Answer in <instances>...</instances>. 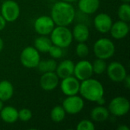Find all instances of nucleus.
Masks as SVG:
<instances>
[{
  "label": "nucleus",
  "instance_id": "obj_18",
  "mask_svg": "<svg viewBox=\"0 0 130 130\" xmlns=\"http://www.w3.org/2000/svg\"><path fill=\"white\" fill-rule=\"evenodd\" d=\"M79 10L87 14L95 13L100 7L99 0H79L78 3Z\"/></svg>",
  "mask_w": 130,
  "mask_h": 130
},
{
  "label": "nucleus",
  "instance_id": "obj_25",
  "mask_svg": "<svg viewBox=\"0 0 130 130\" xmlns=\"http://www.w3.org/2000/svg\"><path fill=\"white\" fill-rule=\"evenodd\" d=\"M117 14L120 20L125 22H129L130 21V5L129 3L122 4L118 8Z\"/></svg>",
  "mask_w": 130,
  "mask_h": 130
},
{
  "label": "nucleus",
  "instance_id": "obj_36",
  "mask_svg": "<svg viewBox=\"0 0 130 130\" xmlns=\"http://www.w3.org/2000/svg\"><path fill=\"white\" fill-rule=\"evenodd\" d=\"M61 1H63V2H69V3H72V2H74L77 0H61Z\"/></svg>",
  "mask_w": 130,
  "mask_h": 130
},
{
  "label": "nucleus",
  "instance_id": "obj_23",
  "mask_svg": "<svg viewBox=\"0 0 130 130\" xmlns=\"http://www.w3.org/2000/svg\"><path fill=\"white\" fill-rule=\"evenodd\" d=\"M40 72L44 73L48 72H55L57 67V62L54 59L40 61L37 66Z\"/></svg>",
  "mask_w": 130,
  "mask_h": 130
},
{
  "label": "nucleus",
  "instance_id": "obj_8",
  "mask_svg": "<svg viewBox=\"0 0 130 130\" xmlns=\"http://www.w3.org/2000/svg\"><path fill=\"white\" fill-rule=\"evenodd\" d=\"M85 106L84 100L82 97L75 95L67 96V98L63 101L62 107L66 113L75 115L80 113Z\"/></svg>",
  "mask_w": 130,
  "mask_h": 130
},
{
  "label": "nucleus",
  "instance_id": "obj_34",
  "mask_svg": "<svg viewBox=\"0 0 130 130\" xmlns=\"http://www.w3.org/2000/svg\"><path fill=\"white\" fill-rule=\"evenodd\" d=\"M117 129L119 130H129V127H127L126 126H125V125H121V126H120L118 128H117Z\"/></svg>",
  "mask_w": 130,
  "mask_h": 130
},
{
  "label": "nucleus",
  "instance_id": "obj_4",
  "mask_svg": "<svg viewBox=\"0 0 130 130\" xmlns=\"http://www.w3.org/2000/svg\"><path fill=\"white\" fill-rule=\"evenodd\" d=\"M93 50L97 58L106 60L113 56L115 46L111 40L108 38H101L94 43Z\"/></svg>",
  "mask_w": 130,
  "mask_h": 130
},
{
  "label": "nucleus",
  "instance_id": "obj_17",
  "mask_svg": "<svg viewBox=\"0 0 130 130\" xmlns=\"http://www.w3.org/2000/svg\"><path fill=\"white\" fill-rule=\"evenodd\" d=\"M72 34V37L77 42L85 43L89 38L90 31L87 25H85V24L80 23V24H76L74 27Z\"/></svg>",
  "mask_w": 130,
  "mask_h": 130
},
{
  "label": "nucleus",
  "instance_id": "obj_33",
  "mask_svg": "<svg viewBox=\"0 0 130 130\" xmlns=\"http://www.w3.org/2000/svg\"><path fill=\"white\" fill-rule=\"evenodd\" d=\"M96 103H97V104H98L99 105H104V104H105V100H104V97H103V98H100V99H99Z\"/></svg>",
  "mask_w": 130,
  "mask_h": 130
},
{
  "label": "nucleus",
  "instance_id": "obj_32",
  "mask_svg": "<svg viewBox=\"0 0 130 130\" xmlns=\"http://www.w3.org/2000/svg\"><path fill=\"white\" fill-rule=\"evenodd\" d=\"M123 82H124V85H125V86L126 87V88H130V78H129V76L128 75L126 76V78H124Z\"/></svg>",
  "mask_w": 130,
  "mask_h": 130
},
{
  "label": "nucleus",
  "instance_id": "obj_5",
  "mask_svg": "<svg viewBox=\"0 0 130 130\" xmlns=\"http://www.w3.org/2000/svg\"><path fill=\"white\" fill-rule=\"evenodd\" d=\"M20 60L21 64L26 68H37L39 62L40 61V52H38L35 47L27 46L21 51Z\"/></svg>",
  "mask_w": 130,
  "mask_h": 130
},
{
  "label": "nucleus",
  "instance_id": "obj_2",
  "mask_svg": "<svg viewBox=\"0 0 130 130\" xmlns=\"http://www.w3.org/2000/svg\"><path fill=\"white\" fill-rule=\"evenodd\" d=\"M79 93L82 98L91 102H97L104 97V89L99 81L89 78L80 83Z\"/></svg>",
  "mask_w": 130,
  "mask_h": 130
},
{
  "label": "nucleus",
  "instance_id": "obj_37",
  "mask_svg": "<svg viewBox=\"0 0 130 130\" xmlns=\"http://www.w3.org/2000/svg\"><path fill=\"white\" fill-rule=\"evenodd\" d=\"M3 107H4V105H3V101H2L0 100V111L2 110V109L3 108Z\"/></svg>",
  "mask_w": 130,
  "mask_h": 130
},
{
  "label": "nucleus",
  "instance_id": "obj_27",
  "mask_svg": "<svg viewBox=\"0 0 130 130\" xmlns=\"http://www.w3.org/2000/svg\"><path fill=\"white\" fill-rule=\"evenodd\" d=\"M75 53L80 58H85L89 53V48L85 43H78L75 48Z\"/></svg>",
  "mask_w": 130,
  "mask_h": 130
},
{
  "label": "nucleus",
  "instance_id": "obj_6",
  "mask_svg": "<svg viewBox=\"0 0 130 130\" xmlns=\"http://www.w3.org/2000/svg\"><path fill=\"white\" fill-rule=\"evenodd\" d=\"M130 110V103L126 98L119 96L113 98L108 105L109 112L116 117H122L128 113Z\"/></svg>",
  "mask_w": 130,
  "mask_h": 130
},
{
  "label": "nucleus",
  "instance_id": "obj_14",
  "mask_svg": "<svg viewBox=\"0 0 130 130\" xmlns=\"http://www.w3.org/2000/svg\"><path fill=\"white\" fill-rule=\"evenodd\" d=\"M94 24L98 32L106 34L110 31L113 24V21L109 14L106 13H100L95 16Z\"/></svg>",
  "mask_w": 130,
  "mask_h": 130
},
{
  "label": "nucleus",
  "instance_id": "obj_1",
  "mask_svg": "<svg viewBox=\"0 0 130 130\" xmlns=\"http://www.w3.org/2000/svg\"><path fill=\"white\" fill-rule=\"evenodd\" d=\"M50 17L57 26H68L75 19V10L71 3L59 1L53 5Z\"/></svg>",
  "mask_w": 130,
  "mask_h": 130
},
{
  "label": "nucleus",
  "instance_id": "obj_31",
  "mask_svg": "<svg viewBox=\"0 0 130 130\" xmlns=\"http://www.w3.org/2000/svg\"><path fill=\"white\" fill-rule=\"evenodd\" d=\"M5 25H6V21L2 16V14H0V30H2L5 28Z\"/></svg>",
  "mask_w": 130,
  "mask_h": 130
},
{
  "label": "nucleus",
  "instance_id": "obj_35",
  "mask_svg": "<svg viewBox=\"0 0 130 130\" xmlns=\"http://www.w3.org/2000/svg\"><path fill=\"white\" fill-rule=\"evenodd\" d=\"M3 47H4V42L3 40L0 37V52L3 50Z\"/></svg>",
  "mask_w": 130,
  "mask_h": 130
},
{
  "label": "nucleus",
  "instance_id": "obj_3",
  "mask_svg": "<svg viewBox=\"0 0 130 130\" xmlns=\"http://www.w3.org/2000/svg\"><path fill=\"white\" fill-rule=\"evenodd\" d=\"M50 40L53 45L64 49L70 46L73 37L72 31L67 26H57L50 33Z\"/></svg>",
  "mask_w": 130,
  "mask_h": 130
},
{
  "label": "nucleus",
  "instance_id": "obj_26",
  "mask_svg": "<svg viewBox=\"0 0 130 130\" xmlns=\"http://www.w3.org/2000/svg\"><path fill=\"white\" fill-rule=\"evenodd\" d=\"M107 63L104 59H97L94 60V62L92 63V69H93V72L97 74V75H101L103 74L106 69H107Z\"/></svg>",
  "mask_w": 130,
  "mask_h": 130
},
{
  "label": "nucleus",
  "instance_id": "obj_13",
  "mask_svg": "<svg viewBox=\"0 0 130 130\" xmlns=\"http://www.w3.org/2000/svg\"><path fill=\"white\" fill-rule=\"evenodd\" d=\"M40 85L44 91H53L56 89L59 85V77L55 72H44L40 77Z\"/></svg>",
  "mask_w": 130,
  "mask_h": 130
},
{
  "label": "nucleus",
  "instance_id": "obj_28",
  "mask_svg": "<svg viewBox=\"0 0 130 130\" xmlns=\"http://www.w3.org/2000/svg\"><path fill=\"white\" fill-rule=\"evenodd\" d=\"M50 56L54 59H60L62 55H63V51H62V48L58 46H56V45H52L48 51Z\"/></svg>",
  "mask_w": 130,
  "mask_h": 130
},
{
  "label": "nucleus",
  "instance_id": "obj_22",
  "mask_svg": "<svg viewBox=\"0 0 130 130\" xmlns=\"http://www.w3.org/2000/svg\"><path fill=\"white\" fill-rule=\"evenodd\" d=\"M53 45L51 40L46 36H40L37 37L34 40L35 49L40 53H48L50 46Z\"/></svg>",
  "mask_w": 130,
  "mask_h": 130
},
{
  "label": "nucleus",
  "instance_id": "obj_15",
  "mask_svg": "<svg viewBox=\"0 0 130 130\" xmlns=\"http://www.w3.org/2000/svg\"><path fill=\"white\" fill-rule=\"evenodd\" d=\"M110 32L112 37L116 40H121L126 37L129 34V27L127 22L120 20L116 21L115 23H113Z\"/></svg>",
  "mask_w": 130,
  "mask_h": 130
},
{
  "label": "nucleus",
  "instance_id": "obj_19",
  "mask_svg": "<svg viewBox=\"0 0 130 130\" xmlns=\"http://www.w3.org/2000/svg\"><path fill=\"white\" fill-rule=\"evenodd\" d=\"M1 119L7 123H14L18 120V110L11 106L3 107L0 111Z\"/></svg>",
  "mask_w": 130,
  "mask_h": 130
},
{
  "label": "nucleus",
  "instance_id": "obj_12",
  "mask_svg": "<svg viewBox=\"0 0 130 130\" xmlns=\"http://www.w3.org/2000/svg\"><path fill=\"white\" fill-rule=\"evenodd\" d=\"M79 88L80 82L73 75L62 78L60 83V89L66 96L77 94L79 93Z\"/></svg>",
  "mask_w": 130,
  "mask_h": 130
},
{
  "label": "nucleus",
  "instance_id": "obj_21",
  "mask_svg": "<svg viewBox=\"0 0 130 130\" xmlns=\"http://www.w3.org/2000/svg\"><path fill=\"white\" fill-rule=\"evenodd\" d=\"M14 94L12 84L8 80L0 82V100L3 102L10 100Z\"/></svg>",
  "mask_w": 130,
  "mask_h": 130
},
{
  "label": "nucleus",
  "instance_id": "obj_30",
  "mask_svg": "<svg viewBox=\"0 0 130 130\" xmlns=\"http://www.w3.org/2000/svg\"><path fill=\"white\" fill-rule=\"evenodd\" d=\"M76 129L77 130H94L95 126L91 120H83L78 123Z\"/></svg>",
  "mask_w": 130,
  "mask_h": 130
},
{
  "label": "nucleus",
  "instance_id": "obj_24",
  "mask_svg": "<svg viewBox=\"0 0 130 130\" xmlns=\"http://www.w3.org/2000/svg\"><path fill=\"white\" fill-rule=\"evenodd\" d=\"M66 111L63 109L62 106H56L53 108L50 113L51 120L55 123L62 122L66 117Z\"/></svg>",
  "mask_w": 130,
  "mask_h": 130
},
{
  "label": "nucleus",
  "instance_id": "obj_20",
  "mask_svg": "<svg viewBox=\"0 0 130 130\" xmlns=\"http://www.w3.org/2000/svg\"><path fill=\"white\" fill-rule=\"evenodd\" d=\"M110 115V112L107 108L104 105H99L95 107L91 111V117L95 122L106 121Z\"/></svg>",
  "mask_w": 130,
  "mask_h": 130
},
{
  "label": "nucleus",
  "instance_id": "obj_29",
  "mask_svg": "<svg viewBox=\"0 0 130 130\" xmlns=\"http://www.w3.org/2000/svg\"><path fill=\"white\" fill-rule=\"evenodd\" d=\"M33 113L30 110L27 108H23L18 111V119L23 122H27L32 118Z\"/></svg>",
  "mask_w": 130,
  "mask_h": 130
},
{
  "label": "nucleus",
  "instance_id": "obj_7",
  "mask_svg": "<svg viewBox=\"0 0 130 130\" xmlns=\"http://www.w3.org/2000/svg\"><path fill=\"white\" fill-rule=\"evenodd\" d=\"M20 7L13 0H5L1 6V14L6 22L15 21L20 15Z\"/></svg>",
  "mask_w": 130,
  "mask_h": 130
},
{
  "label": "nucleus",
  "instance_id": "obj_38",
  "mask_svg": "<svg viewBox=\"0 0 130 130\" xmlns=\"http://www.w3.org/2000/svg\"><path fill=\"white\" fill-rule=\"evenodd\" d=\"M122 2H123L124 3H129L130 2V0H121Z\"/></svg>",
  "mask_w": 130,
  "mask_h": 130
},
{
  "label": "nucleus",
  "instance_id": "obj_11",
  "mask_svg": "<svg viewBox=\"0 0 130 130\" xmlns=\"http://www.w3.org/2000/svg\"><path fill=\"white\" fill-rule=\"evenodd\" d=\"M92 63L88 60H81L75 64L74 76L79 81H84L91 78L93 75Z\"/></svg>",
  "mask_w": 130,
  "mask_h": 130
},
{
  "label": "nucleus",
  "instance_id": "obj_9",
  "mask_svg": "<svg viewBox=\"0 0 130 130\" xmlns=\"http://www.w3.org/2000/svg\"><path fill=\"white\" fill-rule=\"evenodd\" d=\"M35 31L42 36H46L50 34L53 28L55 27V23L50 16L43 15L37 18L34 24Z\"/></svg>",
  "mask_w": 130,
  "mask_h": 130
},
{
  "label": "nucleus",
  "instance_id": "obj_16",
  "mask_svg": "<svg viewBox=\"0 0 130 130\" xmlns=\"http://www.w3.org/2000/svg\"><path fill=\"white\" fill-rule=\"evenodd\" d=\"M75 63L70 59H66L61 62L56 69L55 72L58 75L59 78H65L69 76L73 75Z\"/></svg>",
  "mask_w": 130,
  "mask_h": 130
},
{
  "label": "nucleus",
  "instance_id": "obj_10",
  "mask_svg": "<svg viewBox=\"0 0 130 130\" xmlns=\"http://www.w3.org/2000/svg\"><path fill=\"white\" fill-rule=\"evenodd\" d=\"M107 72L109 78L114 82H122L127 75L124 66L119 62H112L107 66Z\"/></svg>",
  "mask_w": 130,
  "mask_h": 130
}]
</instances>
